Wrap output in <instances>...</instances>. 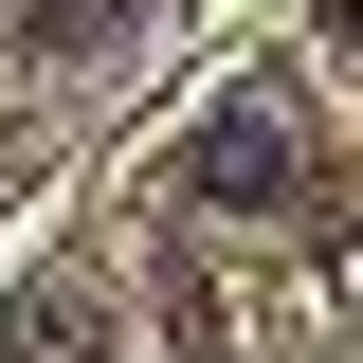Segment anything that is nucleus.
<instances>
[{"label":"nucleus","instance_id":"obj_1","mask_svg":"<svg viewBox=\"0 0 363 363\" xmlns=\"http://www.w3.org/2000/svg\"><path fill=\"white\" fill-rule=\"evenodd\" d=\"M182 182H200L218 218H236V200H291V128H272V109H218V128L182 145Z\"/></svg>","mask_w":363,"mask_h":363}]
</instances>
